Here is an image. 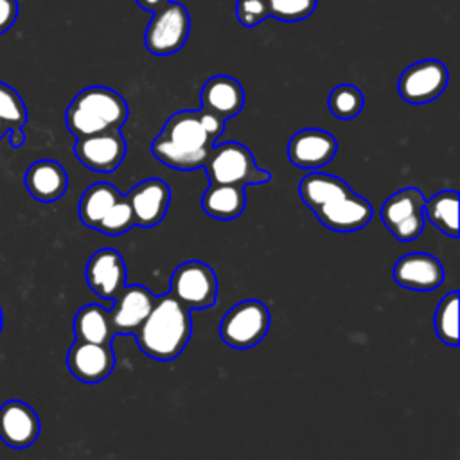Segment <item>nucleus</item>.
<instances>
[{
	"mask_svg": "<svg viewBox=\"0 0 460 460\" xmlns=\"http://www.w3.org/2000/svg\"><path fill=\"white\" fill-rule=\"evenodd\" d=\"M223 131L225 120L203 108L181 110L167 119L151 144V153L167 167L178 171L199 169Z\"/></svg>",
	"mask_w": 460,
	"mask_h": 460,
	"instance_id": "1",
	"label": "nucleus"
},
{
	"mask_svg": "<svg viewBox=\"0 0 460 460\" xmlns=\"http://www.w3.org/2000/svg\"><path fill=\"white\" fill-rule=\"evenodd\" d=\"M192 320L187 309L174 295L156 296L149 314L135 331L137 343L144 354L156 361L176 359L190 340Z\"/></svg>",
	"mask_w": 460,
	"mask_h": 460,
	"instance_id": "2",
	"label": "nucleus"
},
{
	"mask_svg": "<svg viewBox=\"0 0 460 460\" xmlns=\"http://www.w3.org/2000/svg\"><path fill=\"white\" fill-rule=\"evenodd\" d=\"M65 119L75 138L120 129L128 119V104L108 86H88L72 99Z\"/></svg>",
	"mask_w": 460,
	"mask_h": 460,
	"instance_id": "3",
	"label": "nucleus"
},
{
	"mask_svg": "<svg viewBox=\"0 0 460 460\" xmlns=\"http://www.w3.org/2000/svg\"><path fill=\"white\" fill-rule=\"evenodd\" d=\"M210 183L261 185L270 181V172L257 167L250 149L239 142L214 146L203 164Z\"/></svg>",
	"mask_w": 460,
	"mask_h": 460,
	"instance_id": "4",
	"label": "nucleus"
},
{
	"mask_svg": "<svg viewBox=\"0 0 460 460\" xmlns=\"http://www.w3.org/2000/svg\"><path fill=\"white\" fill-rule=\"evenodd\" d=\"M153 13L147 23L144 43L146 49L155 56H171L178 52L190 32V16L185 5L174 0H167Z\"/></svg>",
	"mask_w": 460,
	"mask_h": 460,
	"instance_id": "5",
	"label": "nucleus"
},
{
	"mask_svg": "<svg viewBox=\"0 0 460 460\" xmlns=\"http://www.w3.org/2000/svg\"><path fill=\"white\" fill-rule=\"evenodd\" d=\"M270 329V311L259 300H243L235 304L221 320V340L232 349L255 347Z\"/></svg>",
	"mask_w": 460,
	"mask_h": 460,
	"instance_id": "6",
	"label": "nucleus"
},
{
	"mask_svg": "<svg viewBox=\"0 0 460 460\" xmlns=\"http://www.w3.org/2000/svg\"><path fill=\"white\" fill-rule=\"evenodd\" d=\"M169 293L187 309H207L217 300L216 273L201 261H185L172 271Z\"/></svg>",
	"mask_w": 460,
	"mask_h": 460,
	"instance_id": "7",
	"label": "nucleus"
},
{
	"mask_svg": "<svg viewBox=\"0 0 460 460\" xmlns=\"http://www.w3.org/2000/svg\"><path fill=\"white\" fill-rule=\"evenodd\" d=\"M426 198L415 187L392 194L381 207V219L397 241H413L424 230Z\"/></svg>",
	"mask_w": 460,
	"mask_h": 460,
	"instance_id": "8",
	"label": "nucleus"
},
{
	"mask_svg": "<svg viewBox=\"0 0 460 460\" xmlns=\"http://www.w3.org/2000/svg\"><path fill=\"white\" fill-rule=\"evenodd\" d=\"M449 72L438 59H422L401 74L397 81L399 95L410 104H426L435 101L447 86Z\"/></svg>",
	"mask_w": 460,
	"mask_h": 460,
	"instance_id": "9",
	"label": "nucleus"
},
{
	"mask_svg": "<svg viewBox=\"0 0 460 460\" xmlns=\"http://www.w3.org/2000/svg\"><path fill=\"white\" fill-rule=\"evenodd\" d=\"M74 153L88 169L110 174L122 164L126 156V140L120 129L79 137L74 144Z\"/></svg>",
	"mask_w": 460,
	"mask_h": 460,
	"instance_id": "10",
	"label": "nucleus"
},
{
	"mask_svg": "<svg viewBox=\"0 0 460 460\" xmlns=\"http://www.w3.org/2000/svg\"><path fill=\"white\" fill-rule=\"evenodd\" d=\"M313 212L323 226L334 232H356L372 219L370 203L352 190L314 207Z\"/></svg>",
	"mask_w": 460,
	"mask_h": 460,
	"instance_id": "11",
	"label": "nucleus"
},
{
	"mask_svg": "<svg viewBox=\"0 0 460 460\" xmlns=\"http://www.w3.org/2000/svg\"><path fill=\"white\" fill-rule=\"evenodd\" d=\"M66 367L83 383L104 381L115 367V352L110 343L75 340L66 354Z\"/></svg>",
	"mask_w": 460,
	"mask_h": 460,
	"instance_id": "12",
	"label": "nucleus"
},
{
	"mask_svg": "<svg viewBox=\"0 0 460 460\" xmlns=\"http://www.w3.org/2000/svg\"><path fill=\"white\" fill-rule=\"evenodd\" d=\"M84 277L95 295L104 300H115L126 286V264L122 255L113 248L97 250L88 259Z\"/></svg>",
	"mask_w": 460,
	"mask_h": 460,
	"instance_id": "13",
	"label": "nucleus"
},
{
	"mask_svg": "<svg viewBox=\"0 0 460 460\" xmlns=\"http://www.w3.org/2000/svg\"><path fill=\"white\" fill-rule=\"evenodd\" d=\"M338 151L336 138L318 128L296 131L288 142V156L300 169H318L329 164Z\"/></svg>",
	"mask_w": 460,
	"mask_h": 460,
	"instance_id": "14",
	"label": "nucleus"
},
{
	"mask_svg": "<svg viewBox=\"0 0 460 460\" xmlns=\"http://www.w3.org/2000/svg\"><path fill=\"white\" fill-rule=\"evenodd\" d=\"M156 296L140 284L124 286L117 295L113 307L108 311L115 334H135L149 314Z\"/></svg>",
	"mask_w": 460,
	"mask_h": 460,
	"instance_id": "15",
	"label": "nucleus"
},
{
	"mask_svg": "<svg viewBox=\"0 0 460 460\" xmlns=\"http://www.w3.org/2000/svg\"><path fill=\"white\" fill-rule=\"evenodd\" d=\"M40 435V419L23 401L13 399L0 408V438L14 449L29 447Z\"/></svg>",
	"mask_w": 460,
	"mask_h": 460,
	"instance_id": "16",
	"label": "nucleus"
},
{
	"mask_svg": "<svg viewBox=\"0 0 460 460\" xmlns=\"http://www.w3.org/2000/svg\"><path fill=\"white\" fill-rule=\"evenodd\" d=\"M126 196L133 208L135 225L149 228L164 219L171 201V189L160 178H147L137 183Z\"/></svg>",
	"mask_w": 460,
	"mask_h": 460,
	"instance_id": "17",
	"label": "nucleus"
},
{
	"mask_svg": "<svg viewBox=\"0 0 460 460\" xmlns=\"http://www.w3.org/2000/svg\"><path fill=\"white\" fill-rule=\"evenodd\" d=\"M394 280L411 291H431L442 284L444 268L437 257L422 252H413L402 255L395 262Z\"/></svg>",
	"mask_w": 460,
	"mask_h": 460,
	"instance_id": "18",
	"label": "nucleus"
},
{
	"mask_svg": "<svg viewBox=\"0 0 460 460\" xmlns=\"http://www.w3.org/2000/svg\"><path fill=\"white\" fill-rule=\"evenodd\" d=\"M201 108L225 122L235 117L244 106V90L241 83L230 75H212L201 86Z\"/></svg>",
	"mask_w": 460,
	"mask_h": 460,
	"instance_id": "19",
	"label": "nucleus"
},
{
	"mask_svg": "<svg viewBox=\"0 0 460 460\" xmlns=\"http://www.w3.org/2000/svg\"><path fill=\"white\" fill-rule=\"evenodd\" d=\"M25 187L36 201L52 203L65 194L68 176L61 164L54 160H38L31 164L25 172Z\"/></svg>",
	"mask_w": 460,
	"mask_h": 460,
	"instance_id": "20",
	"label": "nucleus"
},
{
	"mask_svg": "<svg viewBox=\"0 0 460 460\" xmlns=\"http://www.w3.org/2000/svg\"><path fill=\"white\" fill-rule=\"evenodd\" d=\"M201 207L207 216L214 219H235L246 207L244 187L234 183H210V187L203 192Z\"/></svg>",
	"mask_w": 460,
	"mask_h": 460,
	"instance_id": "21",
	"label": "nucleus"
},
{
	"mask_svg": "<svg viewBox=\"0 0 460 460\" xmlns=\"http://www.w3.org/2000/svg\"><path fill=\"white\" fill-rule=\"evenodd\" d=\"M75 340L93 341V343H111L115 336L108 309L99 304H88L81 307L74 318Z\"/></svg>",
	"mask_w": 460,
	"mask_h": 460,
	"instance_id": "22",
	"label": "nucleus"
},
{
	"mask_svg": "<svg viewBox=\"0 0 460 460\" xmlns=\"http://www.w3.org/2000/svg\"><path fill=\"white\" fill-rule=\"evenodd\" d=\"M120 198V192L115 185L108 181H97L90 185L81 199H79V219L88 228H97L99 221L106 216V212L113 207V203Z\"/></svg>",
	"mask_w": 460,
	"mask_h": 460,
	"instance_id": "23",
	"label": "nucleus"
},
{
	"mask_svg": "<svg viewBox=\"0 0 460 460\" xmlns=\"http://www.w3.org/2000/svg\"><path fill=\"white\" fill-rule=\"evenodd\" d=\"M349 190L352 189L349 187L347 181H343L338 176H331L323 172H309L298 183L300 198L311 210L325 201H331L341 194H347Z\"/></svg>",
	"mask_w": 460,
	"mask_h": 460,
	"instance_id": "24",
	"label": "nucleus"
},
{
	"mask_svg": "<svg viewBox=\"0 0 460 460\" xmlns=\"http://www.w3.org/2000/svg\"><path fill=\"white\" fill-rule=\"evenodd\" d=\"M424 219H429L442 234L458 235V192L442 190L424 201Z\"/></svg>",
	"mask_w": 460,
	"mask_h": 460,
	"instance_id": "25",
	"label": "nucleus"
},
{
	"mask_svg": "<svg viewBox=\"0 0 460 460\" xmlns=\"http://www.w3.org/2000/svg\"><path fill=\"white\" fill-rule=\"evenodd\" d=\"M435 332L442 343L458 345V293L451 291L438 302L435 313Z\"/></svg>",
	"mask_w": 460,
	"mask_h": 460,
	"instance_id": "26",
	"label": "nucleus"
},
{
	"mask_svg": "<svg viewBox=\"0 0 460 460\" xmlns=\"http://www.w3.org/2000/svg\"><path fill=\"white\" fill-rule=\"evenodd\" d=\"M363 104H365V97L361 90L354 84L334 86L327 99V106L331 113L341 120H350L358 117L363 110Z\"/></svg>",
	"mask_w": 460,
	"mask_h": 460,
	"instance_id": "27",
	"label": "nucleus"
},
{
	"mask_svg": "<svg viewBox=\"0 0 460 460\" xmlns=\"http://www.w3.org/2000/svg\"><path fill=\"white\" fill-rule=\"evenodd\" d=\"M131 226H135V216L133 208L129 205L128 196H122L113 203V207L106 212V216L99 221L97 232H102L106 235H120L128 232Z\"/></svg>",
	"mask_w": 460,
	"mask_h": 460,
	"instance_id": "28",
	"label": "nucleus"
},
{
	"mask_svg": "<svg viewBox=\"0 0 460 460\" xmlns=\"http://www.w3.org/2000/svg\"><path fill=\"white\" fill-rule=\"evenodd\" d=\"M0 120L7 129L23 128L27 122L25 102L5 83H0Z\"/></svg>",
	"mask_w": 460,
	"mask_h": 460,
	"instance_id": "29",
	"label": "nucleus"
},
{
	"mask_svg": "<svg viewBox=\"0 0 460 460\" xmlns=\"http://www.w3.org/2000/svg\"><path fill=\"white\" fill-rule=\"evenodd\" d=\"M318 0H266L268 16L286 23L302 22L313 14Z\"/></svg>",
	"mask_w": 460,
	"mask_h": 460,
	"instance_id": "30",
	"label": "nucleus"
},
{
	"mask_svg": "<svg viewBox=\"0 0 460 460\" xmlns=\"http://www.w3.org/2000/svg\"><path fill=\"white\" fill-rule=\"evenodd\" d=\"M235 16L243 27H255L268 18L266 0H237Z\"/></svg>",
	"mask_w": 460,
	"mask_h": 460,
	"instance_id": "31",
	"label": "nucleus"
},
{
	"mask_svg": "<svg viewBox=\"0 0 460 460\" xmlns=\"http://www.w3.org/2000/svg\"><path fill=\"white\" fill-rule=\"evenodd\" d=\"M18 16V0H0V34L13 27Z\"/></svg>",
	"mask_w": 460,
	"mask_h": 460,
	"instance_id": "32",
	"label": "nucleus"
},
{
	"mask_svg": "<svg viewBox=\"0 0 460 460\" xmlns=\"http://www.w3.org/2000/svg\"><path fill=\"white\" fill-rule=\"evenodd\" d=\"M25 144V133L22 128H11L9 129V146L11 147H22Z\"/></svg>",
	"mask_w": 460,
	"mask_h": 460,
	"instance_id": "33",
	"label": "nucleus"
},
{
	"mask_svg": "<svg viewBox=\"0 0 460 460\" xmlns=\"http://www.w3.org/2000/svg\"><path fill=\"white\" fill-rule=\"evenodd\" d=\"M167 0H137L138 7L140 9H146V11H155L156 7H160L162 4H165Z\"/></svg>",
	"mask_w": 460,
	"mask_h": 460,
	"instance_id": "34",
	"label": "nucleus"
},
{
	"mask_svg": "<svg viewBox=\"0 0 460 460\" xmlns=\"http://www.w3.org/2000/svg\"><path fill=\"white\" fill-rule=\"evenodd\" d=\"M5 133H7V128H5V126H4V122L0 120V138H2Z\"/></svg>",
	"mask_w": 460,
	"mask_h": 460,
	"instance_id": "35",
	"label": "nucleus"
},
{
	"mask_svg": "<svg viewBox=\"0 0 460 460\" xmlns=\"http://www.w3.org/2000/svg\"><path fill=\"white\" fill-rule=\"evenodd\" d=\"M0 331H2V307H0Z\"/></svg>",
	"mask_w": 460,
	"mask_h": 460,
	"instance_id": "36",
	"label": "nucleus"
}]
</instances>
